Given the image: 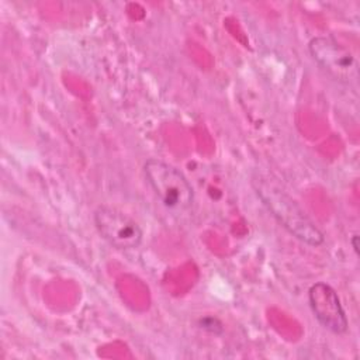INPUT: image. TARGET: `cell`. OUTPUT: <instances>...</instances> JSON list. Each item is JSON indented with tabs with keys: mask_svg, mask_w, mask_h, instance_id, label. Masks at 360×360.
<instances>
[{
	"mask_svg": "<svg viewBox=\"0 0 360 360\" xmlns=\"http://www.w3.org/2000/svg\"><path fill=\"white\" fill-rule=\"evenodd\" d=\"M252 186L270 214L294 238L309 246H319L323 243L325 236L319 228L309 219L297 201L292 200L276 181L266 176L255 174L252 177Z\"/></svg>",
	"mask_w": 360,
	"mask_h": 360,
	"instance_id": "obj_1",
	"label": "cell"
},
{
	"mask_svg": "<svg viewBox=\"0 0 360 360\" xmlns=\"http://www.w3.org/2000/svg\"><path fill=\"white\" fill-rule=\"evenodd\" d=\"M143 173L153 193L167 210L186 211L193 205L194 190L174 166L152 158L145 162Z\"/></svg>",
	"mask_w": 360,
	"mask_h": 360,
	"instance_id": "obj_2",
	"label": "cell"
},
{
	"mask_svg": "<svg viewBox=\"0 0 360 360\" xmlns=\"http://www.w3.org/2000/svg\"><path fill=\"white\" fill-rule=\"evenodd\" d=\"M312 59L335 80L350 84L359 79V63L353 53L329 35H319L309 41Z\"/></svg>",
	"mask_w": 360,
	"mask_h": 360,
	"instance_id": "obj_3",
	"label": "cell"
},
{
	"mask_svg": "<svg viewBox=\"0 0 360 360\" xmlns=\"http://www.w3.org/2000/svg\"><path fill=\"white\" fill-rule=\"evenodd\" d=\"M94 224L101 238L115 249H136L142 242L141 226L117 208L100 205L94 211Z\"/></svg>",
	"mask_w": 360,
	"mask_h": 360,
	"instance_id": "obj_4",
	"label": "cell"
},
{
	"mask_svg": "<svg viewBox=\"0 0 360 360\" xmlns=\"http://www.w3.org/2000/svg\"><path fill=\"white\" fill-rule=\"evenodd\" d=\"M308 301L314 316L325 329L338 335L347 330L346 312L333 287L326 283L312 284L308 291Z\"/></svg>",
	"mask_w": 360,
	"mask_h": 360,
	"instance_id": "obj_5",
	"label": "cell"
},
{
	"mask_svg": "<svg viewBox=\"0 0 360 360\" xmlns=\"http://www.w3.org/2000/svg\"><path fill=\"white\" fill-rule=\"evenodd\" d=\"M350 243H352V246H353L354 253H356V255H359V235H357V233H354V235L352 236Z\"/></svg>",
	"mask_w": 360,
	"mask_h": 360,
	"instance_id": "obj_6",
	"label": "cell"
}]
</instances>
